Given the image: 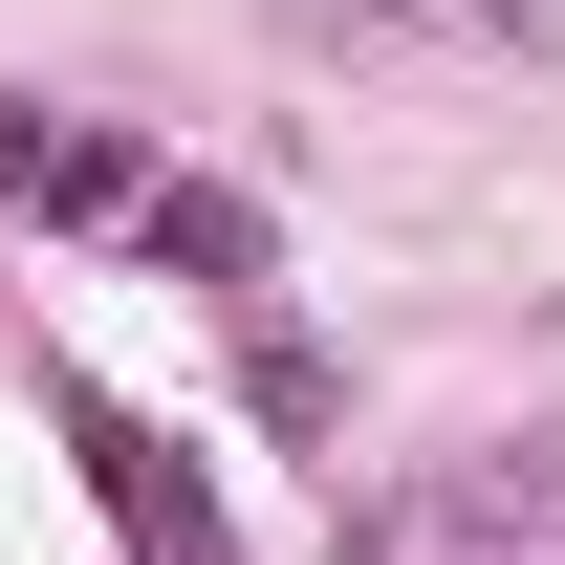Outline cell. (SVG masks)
I'll list each match as a JSON object with an SVG mask.
<instances>
[{"mask_svg": "<svg viewBox=\"0 0 565 565\" xmlns=\"http://www.w3.org/2000/svg\"><path fill=\"white\" fill-rule=\"evenodd\" d=\"M66 457H87V500L131 522V565H239V522H217V479H196V457H174L152 414H131V392H87V370H66Z\"/></svg>", "mask_w": 565, "mask_h": 565, "instance_id": "6da1fadb", "label": "cell"}, {"mask_svg": "<svg viewBox=\"0 0 565 565\" xmlns=\"http://www.w3.org/2000/svg\"><path fill=\"white\" fill-rule=\"evenodd\" d=\"M131 239H152L174 282H217V305H262V282H282L262 196H217V174H131Z\"/></svg>", "mask_w": 565, "mask_h": 565, "instance_id": "7a4b0ae2", "label": "cell"}, {"mask_svg": "<svg viewBox=\"0 0 565 565\" xmlns=\"http://www.w3.org/2000/svg\"><path fill=\"white\" fill-rule=\"evenodd\" d=\"M0 196H44V217H131V152H109V131H44V109H0Z\"/></svg>", "mask_w": 565, "mask_h": 565, "instance_id": "3957f363", "label": "cell"}, {"mask_svg": "<svg viewBox=\"0 0 565 565\" xmlns=\"http://www.w3.org/2000/svg\"><path fill=\"white\" fill-rule=\"evenodd\" d=\"M327 22H392V44H500V66H522V44H565V0H327Z\"/></svg>", "mask_w": 565, "mask_h": 565, "instance_id": "277c9868", "label": "cell"}]
</instances>
